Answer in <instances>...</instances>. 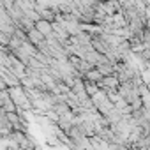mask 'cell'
Masks as SVG:
<instances>
[{"instance_id":"1","label":"cell","mask_w":150,"mask_h":150,"mask_svg":"<svg viewBox=\"0 0 150 150\" xmlns=\"http://www.w3.org/2000/svg\"><path fill=\"white\" fill-rule=\"evenodd\" d=\"M34 28H35L37 32H41L44 39H46V37H50V35H53V27H51V21H48V20L39 18V20L34 23Z\"/></svg>"},{"instance_id":"2","label":"cell","mask_w":150,"mask_h":150,"mask_svg":"<svg viewBox=\"0 0 150 150\" xmlns=\"http://www.w3.org/2000/svg\"><path fill=\"white\" fill-rule=\"evenodd\" d=\"M25 34H27V41H28L32 46H35V50H37V46H39L41 42H44V37H42V34H41V32H37L34 27H32L30 30H27Z\"/></svg>"},{"instance_id":"3","label":"cell","mask_w":150,"mask_h":150,"mask_svg":"<svg viewBox=\"0 0 150 150\" xmlns=\"http://www.w3.org/2000/svg\"><path fill=\"white\" fill-rule=\"evenodd\" d=\"M81 78H83L85 81H90V83H99V81L103 80V74H101L96 67H92V69H88V71H85V72L81 74Z\"/></svg>"},{"instance_id":"4","label":"cell","mask_w":150,"mask_h":150,"mask_svg":"<svg viewBox=\"0 0 150 150\" xmlns=\"http://www.w3.org/2000/svg\"><path fill=\"white\" fill-rule=\"evenodd\" d=\"M83 88H85V94H87L88 97H92L97 90H101L97 83H90V81H85V80H83Z\"/></svg>"}]
</instances>
